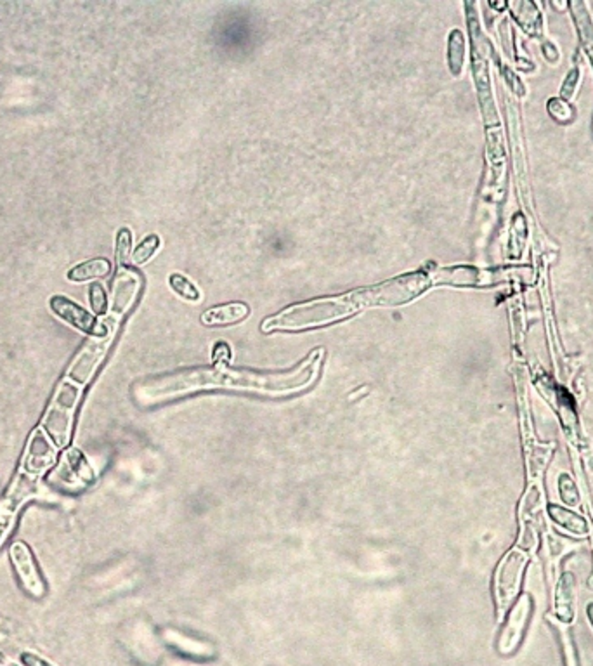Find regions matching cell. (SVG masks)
<instances>
[{
    "label": "cell",
    "instance_id": "1",
    "mask_svg": "<svg viewBox=\"0 0 593 666\" xmlns=\"http://www.w3.org/2000/svg\"><path fill=\"white\" fill-rule=\"evenodd\" d=\"M323 349H316L299 366L288 372L261 373L252 370H232L219 363L217 366H200L163 373L137 383L135 400L141 404H154L184 394L207 389L249 391L271 396H285L301 393L318 381L321 370Z\"/></svg>",
    "mask_w": 593,
    "mask_h": 666
},
{
    "label": "cell",
    "instance_id": "2",
    "mask_svg": "<svg viewBox=\"0 0 593 666\" xmlns=\"http://www.w3.org/2000/svg\"><path fill=\"white\" fill-rule=\"evenodd\" d=\"M429 286L430 282L427 273H406L379 285L364 286L342 295L290 305L278 314L266 318L261 324V330L266 333L276 330L302 332L309 328L326 326L354 316L364 309L408 304L421 295Z\"/></svg>",
    "mask_w": 593,
    "mask_h": 666
},
{
    "label": "cell",
    "instance_id": "3",
    "mask_svg": "<svg viewBox=\"0 0 593 666\" xmlns=\"http://www.w3.org/2000/svg\"><path fill=\"white\" fill-rule=\"evenodd\" d=\"M84 387L85 385L72 379L70 375H64L51 398L44 419L40 422V429L54 442L58 450L70 448V442L74 438L75 412Z\"/></svg>",
    "mask_w": 593,
    "mask_h": 666
},
{
    "label": "cell",
    "instance_id": "4",
    "mask_svg": "<svg viewBox=\"0 0 593 666\" xmlns=\"http://www.w3.org/2000/svg\"><path fill=\"white\" fill-rule=\"evenodd\" d=\"M430 285H450V286H472V288H486V286H497L507 282H512L516 278H531L529 267H474V266H455V267H436L429 274Z\"/></svg>",
    "mask_w": 593,
    "mask_h": 666
},
{
    "label": "cell",
    "instance_id": "5",
    "mask_svg": "<svg viewBox=\"0 0 593 666\" xmlns=\"http://www.w3.org/2000/svg\"><path fill=\"white\" fill-rule=\"evenodd\" d=\"M528 562V555L519 551H510L503 557L495 574V595H497L498 620L509 611L512 601L516 599L522 570Z\"/></svg>",
    "mask_w": 593,
    "mask_h": 666
},
{
    "label": "cell",
    "instance_id": "6",
    "mask_svg": "<svg viewBox=\"0 0 593 666\" xmlns=\"http://www.w3.org/2000/svg\"><path fill=\"white\" fill-rule=\"evenodd\" d=\"M9 561L20 580L23 591L34 599H42L47 593V585L39 572L32 549L25 542H13L9 547Z\"/></svg>",
    "mask_w": 593,
    "mask_h": 666
},
{
    "label": "cell",
    "instance_id": "7",
    "mask_svg": "<svg viewBox=\"0 0 593 666\" xmlns=\"http://www.w3.org/2000/svg\"><path fill=\"white\" fill-rule=\"evenodd\" d=\"M51 311L59 316L64 323L72 324L74 328H77L80 332L93 335L96 339H103L114 333V328H110L108 324L103 323L96 320V316H93L91 313H87L84 307L72 303L70 299L63 297V295H54L49 301Z\"/></svg>",
    "mask_w": 593,
    "mask_h": 666
},
{
    "label": "cell",
    "instance_id": "8",
    "mask_svg": "<svg viewBox=\"0 0 593 666\" xmlns=\"http://www.w3.org/2000/svg\"><path fill=\"white\" fill-rule=\"evenodd\" d=\"M58 452L54 442L47 438V434L40 427H37L28 439L21 471L32 476H42L45 471L56 465Z\"/></svg>",
    "mask_w": 593,
    "mask_h": 666
},
{
    "label": "cell",
    "instance_id": "9",
    "mask_svg": "<svg viewBox=\"0 0 593 666\" xmlns=\"http://www.w3.org/2000/svg\"><path fill=\"white\" fill-rule=\"evenodd\" d=\"M529 614H531V597L522 595L514 604V608L510 611V616L507 620V625L501 631V637H499V642H498V649H499L501 654L514 652L517 646L520 644Z\"/></svg>",
    "mask_w": 593,
    "mask_h": 666
},
{
    "label": "cell",
    "instance_id": "10",
    "mask_svg": "<svg viewBox=\"0 0 593 666\" xmlns=\"http://www.w3.org/2000/svg\"><path fill=\"white\" fill-rule=\"evenodd\" d=\"M40 493V477L32 476L25 471H20L16 477L13 479L9 490L5 492V495L2 496L0 503L13 511L15 514H18L23 503H26L30 498H34Z\"/></svg>",
    "mask_w": 593,
    "mask_h": 666
},
{
    "label": "cell",
    "instance_id": "11",
    "mask_svg": "<svg viewBox=\"0 0 593 666\" xmlns=\"http://www.w3.org/2000/svg\"><path fill=\"white\" fill-rule=\"evenodd\" d=\"M250 316V307L245 303H231L217 305L203 313L202 323L207 326H230L240 323Z\"/></svg>",
    "mask_w": 593,
    "mask_h": 666
},
{
    "label": "cell",
    "instance_id": "12",
    "mask_svg": "<svg viewBox=\"0 0 593 666\" xmlns=\"http://www.w3.org/2000/svg\"><path fill=\"white\" fill-rule=\"evenodd\" d=\"M61 458H63L61 472H64V479H68V476H70L72 481L75 479L82 484H89V482L94 481V477H96L94 476V471H93L87 458L84 457V453L80 450L70 446L63 452V457Z\"/></svg>",
    "mask_w": 593,
    "mask_h": 666
},
{
    "label": "cell",
    "instance_id": "13",
    "mask_svg": "<svg viewBox=\"0 0 593 666\" xmlns=\"http://www.w3.org/2000/svg\"><path fill=\"white\" fill-rule=\"evenodd\" d=\"M549 517L554 521L557 526L564 528L566 532L576 534V536H585L590 533V524L583 515L576 514L573 511H569L568 507H560L557 503H550L547 507Z\"/></svg>",
    "mask_w": 593,
    "mask_h": 666
},
{
    "label": "cell",
    "instance_id": "14",
    "mask_svg": "<svg viewBox=\"0 0 593 666\" xmlns=\"http://www.w3.org/2000/svg\"><path fill=\"white\" fill-rule=\"evenodd\" d=\"M555 614L564 621L571 623L574 618V576L573 572L562 574L555 591Z\"/></svg>",
    "mask_w": 593,
    "mask_h": 666
},
{
    "label": "cell",
    "instance_id": "15",
    "mask_svg": "<svg viewBox=\"0 0 593 666\" xmlns=\"http://www.w3.org/2000/svg\"><path fill=\"white\" fill-rule=\"evenodd\" d=\"M137 283L139 282L135 280L134 274L125 273V271L116 278L115 285H114V314L115 316H122L134 303Z\"/></svg>",
    "mask_w": 593,
    "mask_h": 666
},
{
    "label": "cell",
    "instance_id": "16",
    "mask_svg": "<svg viewBox=\"0 0 593 666\" xmlns=\"http://www.w3.org/2000/svg\"><path fill=\"white\" fill-rule=\"evenodd\" d=\"M112 273V263L108 259H91L87 263H82L74 267L68 273V280L72 282H89V280H99L106 278Z\"/></svg>",
    "mask_w": 593,
    "mask_h": 666
},
{
    "label": "cell",
    "instance_id": "17",
    "mask_svg": "<svg viewBox=\"0 0 593 666\" xmlns=\"http://www.w3.org/2000/svg\"><path fill=\"white\" fill-rule=\"evenodd\" d=\"M169 285L173 286V292H175L179 297H183L184 301L196 303V301L200 299V292H198V288L193 285L192 282H190L186 276H183V274H179V273H173V274L169 276Z\"/></svg>",
    "mask_w": 593,
    "mask_h": 666
},
{
    "label": "cell",
    "instance_id": "18",
    "mask_svg": "<svg viewBox=\"0 0 593 666\" xmlns=\"http://www.w3.org/2000/svg\"><path fill=\"white\" fill-rule=\"evenodd\" d=\"M463 51H465L463 35L457 30V32L451 34V37H450V47H448V63H450V68H451V72L455 75H459L460 70H461Z\"/></svg>",
    "mask_w": 593,
    "mask_h": 666
},
{
    "label": "cell",
    "instance_id": "19",
    "mask_svg": "<svg viewBox=\"0 0 593 666\" xmlns=\"http://www.w3.org/2000/svg\"><path fill=\"white\" fill-rule=\"evenodd\" d=\"M557 486H558V495L564 503H568L569 507L579 505V492H578V486L573 477L569 474H560L557 479Z\"/></svg>",
    "mask_w": 593,
    "mask_h": 666
},
{
    "label": "cell",
    "instance_id": "20",
    "mask_svg": "<svg viewBox=\"0 0 593 666\" xmlns=\"http://www.w3.org/2000/svg\"><path fill=\"white\" fill-rule=\"evenodd\" d=\"M158 247H160V238H158L156 234H150V236H148L144 242H141V244H139V247L135 248L134 252H133V257H131L133 264H134V266H141V264L148 263V261L152 259V255H153L154 252L158 250Z\"/></svg>",
    "mask_w": 593,
    "mask_h": 666
},
{
    "label": "cell",
    "instance_id": "21",
    "mask_svg": "<svg viewBox=\"0 0 593 666\" xmlns=\"http://www.w3.org/2000/svg\"><path fill=\"white\" fill-rule=\"evenodd\" d=\"M131 245H133V234L127 228H122L118 231L116 236V261L120 266H125L133 253H131Z\"/></svg>",
    "mask_w": 593,
    "mask_h": 666
},
{
    "label": "cell",
    "instance_id": "22",
    "mask_svg": "<svg viewBox=\"0 0 593 666\" xmlns=\"http://www.w3.org/2000/svg\"><path fill=\"white\" fill-rule=\"evenodd\" d=\"M89 299H91V305L94 309V313L103 316L108 313V295L104 292V288L99 285V283H93L91 290H89Z\"/></svg>",
    "mask_w": 593,
    "mask_h": 666
},
{
    "label": "cell",
    "instance_id": "23",
    "mask_svg": "<svg viewBox=\"0 0 593 666\" xmlns=\"http://www.w3.org/2000/svg\"><path fill=\"white\" fill-rule=\"evenodd\" d=\"M15 519L16 514L9 509H5L2 503H0V547L2 543L7 540V536L13 532V526H15Z\"/></svg>",
    "mask_w": 593,
    "mask_h": 666
},
{
    "label": "cell",
    "instance_id": "24",
    "mask_svg": "<svg viewBox=\"0 0 593 666\" xmlns=\"http://www.w3.org/2000/svg\"><path fill=\"white\" fill-rule=\"evenodd\" d=\"M20 660L23 666H54L53 663H49L45 658H42L35 652H30V651L21 652Z\"/></svg>",
    "mask_w": 593,
    "mask_h": 666
},
{
    "label": "cell",
    "instance_id": "25",
    "mask_svg": "<svg viewBox=\"0 0 593 666\" xmlns=\"http://www.w3.org/2000/svg\"><path fill=\"white\" fill-rule=\"evenodd\" d=\"M587 616H588V621H590L593 630V602H588V606H587Z\"/></svg>",
    "mask_w": 593,
    "mask_h": 666
}]
</instances>
